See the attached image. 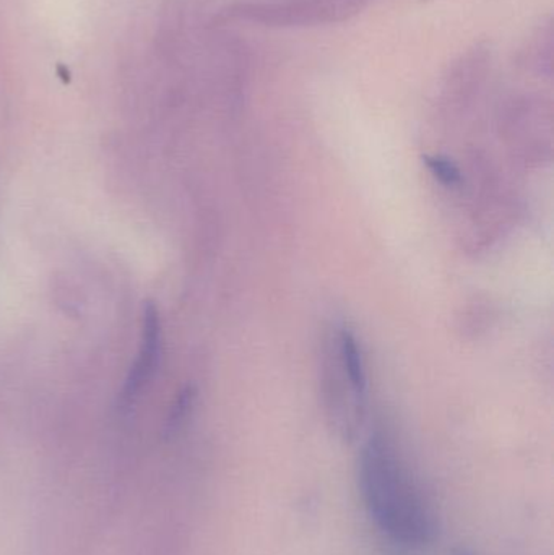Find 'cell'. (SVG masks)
<instances>
[{
  "instance_id": "6da1fadb",
  "label": "cell",
  "mask_w": 554,
  "mask_h": 555,
  "mask_svg": "<svg viewBox=\"0 0 554 555\" xmlns=\"http://www.w3.org/2000/svg\"><path fill=\"white\" fill-rule=\"evenodd\" d=\"M357 478L364 508L384 537L407 547L435 540V518L422 489L383 434L371 436L361 449Z\"/></svg>"
},
{
  "instance_id": "7a4b0ae2",
  "label": "cell",
  "mask_w": 554,
  "mask_h": 555,
  "mask_svg": "<svg viewBox=\"0 0 554 555\" xmlns=\"http://www.w3.org/2000/svg\"><path fill=\"white\" fill-rule=\"evenodd\" d=\"M163 358V330L162 319L155 304L146 302L143 306L142 338H140L139 352L136 362L130 367L126 384L120 391V406L129 410L142 397L156 372L159 371Z\"/></svg>"
},
{
  "instance_id": "3957f363",
  "label": "cell",
  "mask_w": 554,
  "mask_h": 555,
  "mask_svg": "<svg viewBox=\"0 0 554 555\" xmlns=\"http://www.w3.org/2000/svg\"><path fill=\"white\" fill-rule=\"evenodd\" d=\"M426 166H428L429 172L441 182L442 185L448 188H455L461 184L462 176L459 171L458 166L445 156H426Z\"/></svg>"
},
{
  "instance_id": "277c9868",
  "label": "cell",
  "mask_w": 554,
  "mask_h": 555,
  "mask_svg": "<svg viewBox=\"0 0 554 555\" xmlns=\"http://www.w3.org/2000/svg\"><path fill=\"white\" fill-rule=\"evenodd\" d=\"M195 391L191 387L184 388L179 393L175 406H172L171 414H169L168 433L175 434L176 430L181 429L182 424L188 421L191 414L192 406H194Z\"/></svg>"
},
{
  "instance_id": "5b68a950",
  "label": "cell",
  "mask_w": 554,
  "mask_h": 555,
  "mask_svg": "<svg viewBox=\"0 0 554 555\" xmlns=\"http://www.w3.org/2000/svg\"><path fill=\"white\" fill-rule=\"evenodd\" d=\"M454 555H472V554H468L467 551H459V553H455Z\"/></svg>"
}]
</instances>
